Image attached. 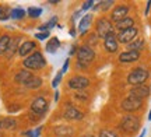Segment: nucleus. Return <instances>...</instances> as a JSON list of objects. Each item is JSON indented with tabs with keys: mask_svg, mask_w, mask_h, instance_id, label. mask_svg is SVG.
<instances>
[{
	"mask_svg": "<svg viewBox=\"0 0 151 137\" xmlns=\"http://www.w3.org/2000/svg\"><path fill=\"white\" fill-rule=\"evenodd\" d=\"M22 66L25 70H41L46 66V60L39 50H35L22 60Z\"/></svg>",
	"mask_w": 151,
	"mask_h": 137,
	"instance_id": "obj_1",
	"label": "nucleus"
},
{
	"mask_svg": "<svg viewBox=\"0 0 151 137\" xmlns=\"http://www.w3.org/2000/svg\"><path fill=\"white\" fill-rule=\"evenodd\" d=\"M115 32V27L111 20H108L106 17H101L97 21V25H95V34H97L98 38L105 39L108 35Z\"/></svg>",
	"mask_w": 151,
	"mask_h": 137,
	"instance_id": "obj_2",
	"label": "nucleus"
},
{
	"mask_svg": "<svg viewBox=\"0 0 151 137\" xmlns=\"http://www.w3.org/2000/svg\"><path fill=\"white\" fill-rule=\"evenodd\" d=\"M148 78V71L146 69H143V67H137L134 70H132L127 74V84L130 85H141V84H144L146 80Z\"/></svg>",
	"mask_w": 151,
	"mask_h": 137,
	"instance_id": "obj_3",
	"label": "nucleus"
},
{
	"mask_svg": "<svg viewBox=\"0 0 151 137\" xmlns=\"http://www.w3.org/2000/svg\"><path fill=\"white\" fill-rule=\"evenodd\" d=\"M49 109V104L45 97H37V98L32 101L31 104V115H35L37 118H41L43 116Z\"/></svg>",
	"mask_w": 151,
	"mask_h": 137,
	"instance_id": "obj_4",
	"label": "nucleus"
},
{
	"mask_svg": "<svg viewBox=\"0 0 151 137\" xmlns=\"http://www.w3.org/2000/svg\"><path fill=\"white\" fill-rule=\"evenodd\" d=\"M139 127H140V121L137 116L126 115L120 122V129L126 133H134L136 130H139Z\"/></svg>",
	"mask_w": 151,
	"mask_h": 137,
	"instance_id": "obj_5",
	"label": "nucleus"
},
{
	"mask_svg": "<svg viewBox=\"0 0 151 137\" xmlns=\"http://www.w3.org/2000/svg\"><path fill=\"white\" fill-rule=\"evenodd\" d=\"M77 62H80V63H84V65H88V63H91L94 59H95V52L92 49L91 46H88V45H84V46H80L78 49H77Z\"/></svg>",
	"mask_w": 151,
	"mask_h": 137,
	"instance_id": "obj_6",
	"label": "nucleus"
},
{
	"mask_svg": "<svg viewBox=\"0 0 151 137\" xmlns=\"http://www.w3.org/2000/svg\"><path fill=\"white\" fill-rule=\"evenodd\" d=\"M67 85H69V88L74 90V91H83V90H86L90 85V80L84 76H73L69 78Z\"/></svg>",
	"mask_w": 151,
	"mask_h": 137,
	"instance_id": "obj_7",
	"label": "nucleus"
},
{
	"mask_svg": "<svg viewBox=\"0 0 151 137\" xmlns=\"http://www.w3.org/2000/svg\"><path fill=\"white\" fill-rule=\"evenodd\" d=\"M141 105H143V101L141 99H137L134 98V97H132V95H129L127 98H124L123 101H122V109L124 110V112H129V113H132V112H134V110H139L141 108Z\"/></svg>",
	"mask_w": 151,
	"mask_h": 137,
	"instance_id": "obj_8",
	"label": "nucleus"
},
{
	"mask_svg": "<svg viewBox=\"0 0 151 137\" xmlns=\"http://www.w3.org/2000/svg\"><path fill=\"white\" fill-rule=\"evenodd\" d=\"M137 34H139V29L136 27H132V28H129V29H124L122 32H119L116 37H118L119 44L127 45V44H130L132 41H134V38L137 37Z\"/></svg>",
	"mask_w": 151,
	"mask_h": 137,
	"instance_id": "obj_9",
	"label": "nucleus"
},
{
	"mask_svg": "<svg viewBox=\"0 0 151 137\" xmlns=\"http://www.w3.org/2000/svg\"><path fill=\"white\" fill-rule=\"evenodd\" d=\"M127 13H129V6L126 4H120L118 7H115L111 13V21L112 22H119L120 20H123L127 17Z\"/></svg>",
	"mask_w": 151,
	"mask_h": 137,
	"instance_id": "obj_10",
	"label": "nucleus"
},
{
	"mask_svg": "<svg viewBox=\"0 0 151 137\" xmlns=\"http://www.w3.org/2000/svg\"><path fill=\"white\" fill-rule=\"evenodd\" d=\"M63 118H65L66 121H83L84 119V113L81 112V110H78L77 108H74V106H67L65 109V112H63Z\"/></svg>",
	"mask_w": 151,
	"mask_h": 137,
	"instance_id": "obj_11",
	"label": "nucleus"
},
{
	"mask_svg": "<svg viewBox=\"0 0 151 137\" xmlns=\"http://www.w3.org/2000/svg\"><path fill=\"white\" fill-rule=\"evenodd\" d=\"M118 46H119L118 37H116V34L115 32L111 34V35H108L106 38L104 39V48H105V50L109 52V53L118 52Z\"/></svg>",
	"mask_w": 151,
	"mask_h": 137,
	"instance_id": "obj_12",
	"label": "nucleus"
},
{
	"mask_svg": "<svg viewBox=\"0 0 151 137\" xmlns=\"http://www.w3.org/2000/svg\"><path fill=\"white\" fill-rule=\"evenodd\" d=\"M35 48H37V42H34V41H25V42H22V44L20 45L18 55L25 59L27 56H29L31 53L35 52Z\"/></svg>",
	"mask_w": 151,
	"mask_h": 137,
	"instance_id": "obj_13",
	"label": "nucleus"
},
{
	"mask_svg": "<svg viewBox=\"0 0 151 137\" xmlns=\"http://www.w3.org/2000/svg\"><path fill=\"white\" fill-rule=\"evenodd\" d=\"M150 88L147 87V85H144V84H141V85H136V87H133L132 90H130V95L132 97H134V98L137 99H143L147 98L148 95H150Z\"/></svg>",
	"mask_w": 151,
	"mask_h": 137,
	"instance_id": "obj_14",
	"label": "nucleus"
},
{
	"mask_svg": "<svg viewBox=\"0 0 151 137\" xmlns=\"http://www.w3.org/2000/svg\"><path fill=\"white\" fill-rule=\"evenodd\" d=\"M140 59V52H133V50H126L119 55L120 63H133V62Z\"/></svg>",
	"mask_w": 151,
	"mask_h": 137,
	"instance_id": "obj_15",
	"label": "nucleus"
},
{
	"mask_svg": "<svg viewBox=\"0 0 151 137\" xmlns=\"http://www.w3.org/2000/svg\"><path fill=\"white\" fill-rule=\"evenodd\" d=\"M113 27H115V29H116L118 32H122L124 29H129V28L134 27V20H133L132 17H126L123 20H120L119 22H116Z\"/></svg>",
	"mask_w": 151,
	"mask_h": 137,
	"instance_id": "obj_16",
	"label": "nucleus"
},
{
	"mask_svg": "<svg viewBox=\"0 0 151 137\" xmlns=\"http://www.w3.org/2000/svg\"><path fill=\"white\" fill-rule=\"evenodd\" d=\"M24 87L28 88V90H38V88L42 87V78L38 77V76H32L25 84H24Z\"/></svg>",
	"mask_w": 151,
	"mask_h": 137,
	"instance_id": "obj_17",
	"label": "nucleus"
},
{
	"mask_svg": "<svg viewBox=\"0 0 151 137\" xmlns=\"http://www.w3.org/2000/svg\"><path fill=\"white\" fill-rule=\"evenodd\" d=\"M32 76H34V74L31 73V71L24 69V70H21V71H18V73H17L16 77H14V80H16L17 82H20V84H22V85H24V84H25V82H27Z\"/></svg>",
	"mask_w": 151,
	"mask_h": 137,
	"instance_id": "obj_18",
	"label": "nucleus"
},
{
	"mask_svg": "<svg viewBox=\"0 0 151 137\" xmlns=\"http://www.w3.org/2000/svg\"><path fill=\"white\" fill-rule=\"evenodd\" d=\"M73 127L70 126H58L55 127V134L59 137H71L73 136Z\"/></svg>",
	"mask_w": 151,
	"mask_h": 137,
	"instance_id": "obj_19",
	"label": "nucleus"
},
{
	"mask_svg": "<svg viewBox=\"0 0 151 137\" xmlns=\"http://www.w3.org/2000/svg\"><path fill=\"white\" fill-rule=\"evenodd\" d=\"M18 45H20V39H18V38L11 39L10 45H9V49H7V52H6V56H7L9 59H10V57H13L16 53H18V48H20Z\"/></svg>",
	"mask_w": 151,
	"mask_h": 137,
	"instance_id": "obj_20",
	"label": "nucleus"
},
{
	"mask_svg": "<svg viewBox=\"0 0 151 137\" xmlns=\"http://www.w3.org/2000/svg\"><path fill=\"white\" fill-rule=\"evenodd\" d=\"M10 42H11L10 35L4 34V35H1V37H0V56L6 55V52H7V49H9Z\"/></svg>",
	"mask_w": 151,
	"mask_h": 137,
	"instance_id": "obj_21",
	"label": "nucleus"
},
{
	"mask_svg": "<svg viewBox=\"0 0 151 137\" xmlns=\"http://www.w3.org/2000/svg\"><path fill=\"white\" fill-rule=\"evenodd\" d=\"M91 21H92V16L91 14H86V16L81 18L80 24H78V31H80L81 34H84L87 31V28L90 27Z\"/></svg>",
	"mask_w": 151,
	"mask_h": 137,
	"instance_id": "obj_22",
	"label": "nucleus"
},
{
	"mask_svg": "<svg viewBox=\"0 0 151 137\" xmlns=\"http://www.w3.org/2000/svg\"><path fill=\"white\" fill-rule=\"evenodd\" d=\"M59 48H60V41L56 37H53L46 44V52H49V53H56V50L59 49Z\"/></svg>",
	"mask_w": 151,
	"mask_h": 137,
	"instance_id": "obj_23",
	"label": "nucleus"
},
{
	"mask_svg": "<svg viewBox=\"0 0 151 137\" xmlns=\"http://www.w3.org/2000/svg\"><path fill=\"white\" fill-rule=\"evenodd\" d=\"M16 126H17L16 119H13V118H4V119H1V125H0L1 129H4V130H14Z\"/></svg>",
	"mask_w": 151,
	"mask_h": 137,
	"instance_id": "obj_24",
	"label": "nucleus"
},
{
	"mask_svg": "<svg viewBox=\"0 0 151 137\" xmlns=\"http://www.w3.org/2000/svg\"><path fill=\"white\" fill-rule=\"evenodd\" d=\"M25 14H27V11L24 10L22 7H14L10 11V18H13V20H22L25 17Z\"/></svg>",
	"mask_w": 151,
	"mask_h": 137,
	"instance_id": "obj_25",
	"label": "nucleus"
},
{
	"mask_svg": "<svg viewBox=\"0 0 151 137\" xmlns=\"http://www.w3.org/2000/svg\"><path fill=\"white\" fill-rule=\"evenodd\" d=\"M143 46H144V41L141 38L139 39H134V41H132L130 44H127V50H133V52H140L143 49Z\"/></svg>",
	"mask_w": 151,
	"mask_h": 137,
	"instance_id": "obj_26",
	"label": "nucleus"
},
{
	"mask_svg": "<svg viewBox=\"0 0 151 137\" xmlns=\"http://www.w3.org/2000/svg\"><path fill=\"white\" fill-rule=\"evenodd\" d=\"M56 22H58V17L55 16V17H52L50 20H49L46 24H43V25H41V27L38 28L41 32H49V29H52V28L56 25Z\"/></svg>",
	"mask_w": 151,
	"mask_h": 137,
	"instance_id": "obj_27",
	"label": "nucleus"
},
{
	"mask_svg": "<svg viewBox=\"0 0 151 137\" xmlns=\"http://www.w3.org/2000/svg\"><path fill=\"white\" fill-rule=\"evenodd\" d=\"M10 11L11 9H9L7 6L0 4V21H6L10 18Z\"/></svg>",
	"mask_w": 151,
	"mask_h": 137,
	"instance_id": "obj_28",
	"label": "nucleus"
},
{
	"mask_svg": "<svg viewBox=\"0 0 151 137\" xmlns=\"http://www.w3.org/2000/svg\"><path fill=\"white\" fill-rule=\"evenodd\" d=\"M111 6H113V0H108V1H98L97 6L94 7V10H108Z\"/></svg>",
	"mask_w": 151,
	"mask_h": 137,
	"instance_id": "obj_29",
	"label": "nucleus"
},
{
	"mask_svg": "<svg viewBox=\"0 0 151 137\" xmlns=\"http://www.w3.org/2000/svg\"><path fill=\"white\" fill-rule=\"evenodd\" d=\"M27 14L29 16V18H38L42 14V9L41 7H29L27 10Z\"/></svg>",
	"mask_w": 151,
	"mask_h": 137,
	"instance_id": "obj_30",
	"label": "nucleus"
},
{
	"mask_svg": "<svg viewBox=\"0 0 151 137\" xmlns=\"http://www.w3.org/2000/svg\"><path fill=\"white\" fill-rule=\"evenodd\" d=\"M74 98H76V99H78V101H81V102H86L87 99H88V94L83 93V91H76Z\"/></svg>",
	"mask_w": 151,
	"mask_h": 137,
	"instance_id": "obj_31",
	"label": "nucleus"
},
{
	"mask_svg": "<svg viewBox=\"0 0 151 137\" xmlns=\"http://www.w3.org/2000/svg\"><path fill=\"white\" fill-rule=\"evenodd\" d=\"M99 137H119L118 134L112 130H106V129H102L101 132H99Z\"/></svg>",
	"mask_w": 151,
	"mask_h": 137,
	"instance_id": "obj_32",
	"label": "nucleus"
},
{
	"mask_svg": "<svg viewBox=\"0 0 151 137\" xmlns=\"http://www.w3.org/2000/svg\"><path fill=\"white\" fill-rule=\"evenodd\" d=\"M62 76H63V73H62V71H59V73L56 74V77H55L53 81H52V87H53V88H58L59 82L62 81Z\"/></svg>",
	"mask_w": 151,
	"mask_h": 137,
	"instance_id": "obj_33",
	"label": "nucleus"
},
{
	"mask_svg": "<svg viewBox=\"0 0 151 137\" xmlns=\"http://www.w3.org/2000/svg\"><path fill=\"white\" fill-rule=\"evenodd\" d=\"M35 38L38 41H43V39H48L49 38V32H37L35 34Z\"/></svg>",
	"mask_w": 151,
	"mask_h": 137,
	"instance_id": "obj_34",
	"label": "nucleus"
},
{
	"mask_svg": "<svg viewBox=\"0 0 151 137\" xmlns=\"http://www.w3.org/2000/svg\"><path fill=\"white\" fill-rule=\"evenodd\" d=\"M92 6H94V1L92 0H88V1H86L84 4H83V7H81V11H87V10H90Z\"/></svg>",
	"mask_w": 151,
	"mask_h": 137,
	"instance_id": "obj_35",
	"label": "nucleus"
},
{
	"mask_svg": "<svg viewBox=\"0 0 151 137\" xmlns=\"http://www.w3.org/2000/svg\"><path fill=\"white\" fill-rule=\"evenodd\" d=\"M69 63H70V59H66L65 60V65H63V67H62V73H66L67 71V69H69Z\"/></svg>",
	"mask_w": 151,
	"mask_h": 137,
	"instance_id": "obj_36",
	"label": "nucleus"
},
{
	"mask_svg": "<svg viewBox=\"0 0 151 137\" xmlns=\"http://www.w3.org/2000/svg\"><path fill=\"white\" fill-rule=\"evenodd\" d=\"M77 49H78V48H77L76 45H74V46H71V48H70V52H69V55L73 56L74 53H77Z\"/></svg>",
	"mask_w": 151,
	"mask_h": 137,
	"instance_id": "obj_37",
	"label": "nucleus"
},
{
	"mask_svg": "<svg viewBox=\"0 0 151 137\" xmlns=\"http://www.w3.org/2000/svg\"><path fill=\"white\" fill-rule=\"evenodd\" d=\"M150 7H151V0L147 1V7H146V14H148V11H150Z\"/></svg>",
	"mask_w": 151,
	"mask_h": 137,
	"instance_id": "obj_38",
	"label": "nucleus"
},
{
	"mask_svg": "<svg viewBox=\"0 0 151 137\" xmlns=\"http://www.w3.org/2000/svg\"><path fill=\"white\" fill-rule=\"evenodd\" d=\"M59 97H60V93L59 91H56V93H55V101H56V102L59 101Z\"/></svg>",
	"mask_w": 151,
	"mask_h": 137,
	"instance_id": "obj_39",
	"label": "nucleus"
},
{
	"mask_svg": "<svg viewBox=\"0 0 151 137\" xmlns=\"http://www.w3.org/2000/svg\"><path fill=\"white\" fill-rule=\"evenodd\" d=\"M25 136H27V137H34V132H32V130H28V132L25 133Z\"/></svg>",
	"mask_w": 151,
	"mask_h": 137,
	"instance_id": "obj_40",
	"label": "nucleus"
},
{
	"mask_svg": "<svg viewBox=\"0 0 151 137\" xmlns=\"http://www.w3.org/2000/svg\"><path fill=\"white\" fill-rule=\"evenodd\" d=\"M146 133H147V129H143V132H141V134L139 137H144L146 136Z\"/></svg>",
	"mask_w": 151,
	"mask_h": 137,
	"instance_id": "obj_41",
	"label": "nucleus"
},
{
	"mask_svg": "<svg viewBox=\"0 0 151 137\" xmlns=\"http://www.w3.org/2000/svg\"><path fill=\"white\" fill-rule=\"evenodd\" d=\"M70 35H71V37H76V29H71V31H70Z\"/></svg>",
	"mask_w": 151,
	"mask_h": 137,
	"instance_id": "obj_42",
	"label": "nucleus"
},
{
	"mask_svg": "<svg viewBox=\"0 0 151 137\" xmlns=\"http://www.w3.org/2000/svg\"><path fill=\"white\" fill-rule=\"evenodd\" d=\"M81 137H95V136H92V134H83Z\"/></svg>",
	"mask_w": 151,
	"mask_h": 137,
	"instance_id": "obj_43",
	"label": "nucleus"
},
{
	"mask_svg": "<svg viewBox=\"0 0 151 137\" xmlns=\"http://www.w3.org/2000/svg\"><path fill=\"white\" fill-rule=\"evenodd\" d=\"M148 121H151V110H150V113H148Z\"/></svg>",
	"mask_w": 151,
	"mask_h": 137,
	"instance_id": "obj_44",
	"label": "nucleus"
},
{
	"mask_svg": "<svg viewBox=\"0 0 151 137\" xmlns=\"http://www.w3.org/2000/svg\"><path fill=\"white\" fill-rule=\"evenodd\" d=\"M0 125H1V119H0Z\"/></svg>",
	"mask_w": 151,
	"mask_h": 137,
	"instance_id": "obj_45",
	"label": "nucleus"
},
{
	"mask_svg": "<svg viewBox=\"0 0 151 137\" xmlns=\"http://www.w3.org/2000/svg\"><path fill=\"white\" fill-rule=\"evenodd\" d=\"M150 90H151V88H150Z\"/></svg>",
	"mask_w": 151,
	"mask_h": 137,
	"instance_id": "obj_46",
	"label": "nucleus"
}]
</instances>
